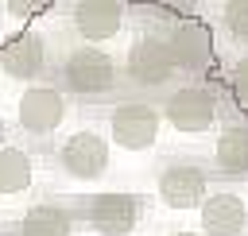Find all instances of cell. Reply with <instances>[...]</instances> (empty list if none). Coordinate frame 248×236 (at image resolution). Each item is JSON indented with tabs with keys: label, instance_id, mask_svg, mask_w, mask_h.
I'll use <instances>...</instances> for the list:
<instances>
[{
	"label": "cell",
	"instance_id": "obj_14",
	"mask_svg": "<svg viewBox=\"0 0 248 236\" xmlns=\"http://www.w3.org/2000/svg\"><path fill=\"white\" fill-rule=\"evenodd\" d=\"M74 217L62 205H31L19 221V236H70Z\"/></svg>",
	"mask_w": 248,
	"mask_h": 236
},
{
	"label": "cell",
	"instance_id": "obj_16",
	"mask_svg": "<svg viewBox=\"0 0 248 236\" xmlns=\"http://www.w3.org/2000/svg\"><path fill=\"white\" fill-rule=\"evenodd\" d=\"M221 19H225L229 35L248 39V0H229V4L221 8Z\"/></svg>",
	"mask_w": 248,
	"mask_h": 236
},
{
	"label": "cell",
	"instance_id": "obj_10",
	"mask_svg": "<svg viewBox=\"0 0 248 236\" xmlns=\"http://www.w3.org/2000/svg\"><path fill=\"white\" fill-rule=\"evenodd\" d=\"M120 23H124V4H116V0H81V4H74V27L89 46L112 39L120 31Z\"/></svg>",
	"mask_w": 248,
	"mask_h": 236
},
{
	"label": "cell",
	"instance_id": "obj_15",
	"mask_svg": "<svg viewBox=\"0 0 248 236\" xmlns=\"http://www.w3.org/2000/svg\"><path fill=\"white\" fill-rule=\"evenodd\" d=\"M31 155L19 147H0V193H19L31 186Z\"/></svg>",
	"mask_w": 248,
	"mask_h": 236
},
{
	"label": "cell",
	"instance_id": "obj_18",
	"mask_svg": "<svg viewBox=\"0 0 248 236\" xmlns=\"http://www.w3.org/2000/svg\"><path fill=\"white\" fill-rule=\"evenodd\" d=\"M46 4H12V12H19V15H27V12H43Z\"/></svg>",
	"mask_w": 248,
	"mask_h": 236
},
{
	"label": "cell",
	"instance_id": "obj_13",
	"mask_svg": "<svg viewBox=\"0 0 248 236\" xmlns=\"http://www.w3.org/2000/svg\"><path fill=\"white\" fill-rule=\"evenodd\" d=\"M213 162L225 174H248V124H232L217 135Z\"/></svg>",
	"mask_w": 248,
	"mask_h": 236
},
{
	"label": "cell",
	"instance_id": "obj_12",
	"mask_svg": "<svg viewBox=\"0 0 248 236\" xmlns=\"http://www.w3.org/2000/svg\"><path fill=\"white\" fill-rule=\"evenodd\" d=\"M170 54H174V66H186V70H205L209 58H213V43H209V31L202 23H182L170 39Z\"/></svg>",
	"mask_w": 248,
	"mask_h": 236
},
{
	"label": "cell",
	"instance_id": "obj_11",
	"mask_svg": "<svg viewBox=\"0 0 248 236\" xmlns=\"http://www.w3.org/2000/svg\"><path fill=\"white\" fill-rule=\"evenodd\" d=\"M202 213V228L205 236H240L248 224V205L236 193H205V201L198 205Z\"/></svg>",
	"mask_w": 248,
	"mask_h": 236
},
{
	"label": "cell",
	"instance_id": "obj_5",
	"mask_svg": "<svg viewBox=\"0 0 248 236\" xmlns=\"http://www.w3.org/2000/svg\"><path fill=\"white\" fill-rule=\"evenodd\" d=\"M85 221L101 236H128L140 221V197L136 193H101L85 205Z\"/></svg>",
	"mask_w": 248,
	"mask_h": 236
},
{
	"label": "cell",
	"instance_id": "obj_19",
	"mask_svg": "<svg viewBox=\"0 0 248 236\" xmlns=\"http://www.w3.org/2000/svg\"><path fill=\"white\" fill-rule=\"evenodd\" d=\"M0 147H4V120H0Z\"/></svg>",
	"mask_w": 248,
	"mask_h": 236
},
{
	"label": "cell",
	"instance_id": "obj_6",
	"mask_svg": "<svg viewBox=\"0 0 248 236\" xmlns=\"http://www.w3.org/2000/svg\"><path fill=\"white\" fill-rule=\"evenodd\" d=\"M66 120V97L50 85H31L19 97V128L31 135H50Z\"/></svg>",
	"mask_w": 248,
	"mask_h": 236
},
{
	"label": "cell",
	"instance_id": "obj_20",
	"mask_svg": "<svg viewBox=\"0 0 248 236\" xmlns=\"http://www.w3.org/2000/svg\"><path fill=\"white\" fill-rule=\"evenodd\" d=\"M170 236H198V232H170Z\"/></svg>",
	"mask_w": 248,
	"mask_h": 236
},
{
	"label": "cell",
	"instance_id": "obj_17",
	"mask_svg": "<svg viewBox=\"0 0 248 236\" xmlns=\"http://www.w3.org/2000/svg\"><path fill=\"white\" fill-rule=\"evenodd\" d=\"M229 85H232V93H236V101L240 104H248V54L232 66V74H229Z\"/></svg>",
	"mask_w": 248,
	"mask_h": 236
},
{
	"label": "cell",
	"instance_id": "obj_9",
	"mask_svg": "<svg viewBox=\"0 0 248 236\" xmlns=\"http://www.w3.org/2000/svg\"><path fill=\"white\" fill-rule=\"evenodd\" d=\"M0 66L8 77H19V81H31L43 74L46 66V43L39 31H19L16 39H8L0 46Z\"/></svg>",
	"mask_w": 248,
	"mask_h": 236
},
{
	"label": "cell",
	"instance_id": "obj_1",
	"mask_svg": "<svg viewBox=\"0 0 248 236\" xmlns=\"http://www.w3.org/2000/svg\"><path fill=\"white\" fill-rule=\"evenodd\" d=\"M62 85L74 97H105L116 85V62L97 46H78L62 62Z\"/></svg>",
	"mask_w": 248,
	"mask_h": 236
},
{
	"label": "cell",
	"instance_id": "obj_4",
	"mask_svg": "<svg viewBox=\"0 0 248 236\" xmlns=\"http://www.w3.org/2000/svg\"><path fill=\"white\" fill-rule=\"evenodd\" d=\"M128 77L136 85H163L178 66H174V54H170V43L155 39V35H140L128 50V62H124Z\"/></svg>",
	"mask_w": 248,
	"mask_h": 236
},
{
	"label": "cell",
	"instance_id": "obj_2",
	"mask_svg": "<svg viewBox=\"0 0 248 236\" xmlns=\"http://www.w3.org/2000/svg\"><path fill=\"white\" fill-rule=\"evenodd\" d=\"M159 124H163V112L147 101H124L112 108L108 116V128H112V139L124 147V151H143L155 143L159 135Z\"/></svg>",
	"mask_w": 248,
	"mask_h": 236
},
{
	"label": "cell",
	"instance_id": "obj_8",
	"mask_svg": "<svg viewBox=\"0 0 248 236\" xmlns=\"http://www.w3.org/2000/svg\"><path fill=\"white\" fill-rule=\"evenodd\" d=\"M58 162L66 174L74 178H101L105 166H108V143L97 135V132H74L62 151H58Z\"/></svg>",
	"mask_w": 248,
	"mask_h": 236
},
{
	"label": "cell",
	"instance_id": "obj_3",
	"mask_svg": "<svg viewBox=\"0 0 248 236\" xmlns=\"http://www.w3.org/2000/svg\"><path fill=\"white\" fill-rule=\"evenodd\" d=\"M163 116H167L178 132H205V128H213V120H217V101H213V93L202 89V85H182V89H174V93L167 97Z\"/></svg>",
	"mask_w": 248,
	"mask_h": 236
},
{
	"label": "cell",
	"instance_id": "obj_7",
	"mask_svg": "<svg viewBox=\"0 0 248 236\" xmlns=\"http://www.w3.org/2000/svg\"><path fill=\"white\" fill-rule=\"evenodd\" d=\"M159 197L170 209H194L205 201V174L198 162H167L159 170Z\"/></svg>",
	"mask_w": 248,
	"mask_h": 236
}]
</instances>
